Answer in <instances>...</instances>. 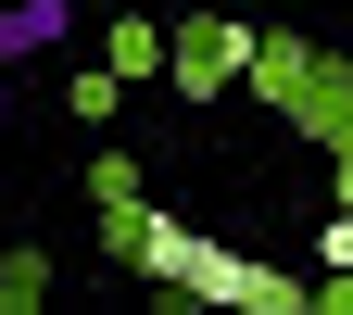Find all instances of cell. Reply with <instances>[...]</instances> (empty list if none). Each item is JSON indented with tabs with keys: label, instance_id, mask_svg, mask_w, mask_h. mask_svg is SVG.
Segmentation results:
<instances>
[{
	"label": "cell",
	"instance_id": "cell-1",
	"mask_svg": "<svg viewBox=\"0 0 353 315\" xmlns=\"http://www.w3.org/2000/svg\"><path fill=\"white\" fill-rule=\"evenodd\" d=\"M126 265H139L152 290H176V303H228V315H290V303H316L303 278H278V265H252V252H228V240H202V227H176V214H126Z\"/></svg>",
	"mask_w": 353,
	"mask_h": 315
},
{
	"label": "cell",
	"instance_id": "cell-2",
	"mask_svg": "<svg viewBox=\"0 0 353 315\" xmlns=\"http://www.w3.org/2000/svg\"><path fill=\"white\" fill-rule=\"evenodd\" d=\"M76 38V0H0V63H38Z\"/></svg>",
	"mask_w": 353,
	"mask_h": 315
},
{
	"label": "cell",
	"instance_id": "cell-3",
	"mask_svg": "<svg viewBox=\"0 0 353 315\" xmlns=\"http://www.w3.org/2000/svg\"><path fill=\"white\" fill-rule=\"evenodd\" d=\"M176 51H190V63H176V76H190L202 101H214V88H228V76L252 63V38H240V26H190V38H176Z\"/></svg>",
	"mask_w": 353,
	"mask_h": 315
},
{
	"label": "cell",
	"instance_id": "cell-4",
	"mask_svg": "<svg viewBox=\"0 0 353 315\" xmlns=\"http://www.w3.org/2000/svg\"><path fill=\"white\" fill-rule=\"evenodd\" d=\"M152 63H164V26L126 13V26H114V76H152Z\"/></svg>",
	"mask_w": 353,
	"mask_h": 315
},
{
	"label": "cell",
	"instance_id": "cell-5",
	"mask_svg": "<svg viewBox=\"0 0 353 315\" xmlns=\"http://www.w3.org/2000/svg\"><path fill=\"white\" fill-rule=\"evenodd\" d=\"M316 252H328V265H353V214H328V240H316Z\"/></svg>",
	"mask_w": 353,
	"mask_h": 315
},
{
	"label": "cell",
	"instance_id": "cell-6",
	"mask_svg": "<svg viewBox=\"0 0 353 315\" xmlns=\"http://www.w3.org/2000/svg\"><path fill=\"white\" fill-rule=\"evenodd\" d=\"M0 126H13V63H0Z\"/></svg>",
	"mask_w": 353,
	"mask_h": 315
}]
</instances>
